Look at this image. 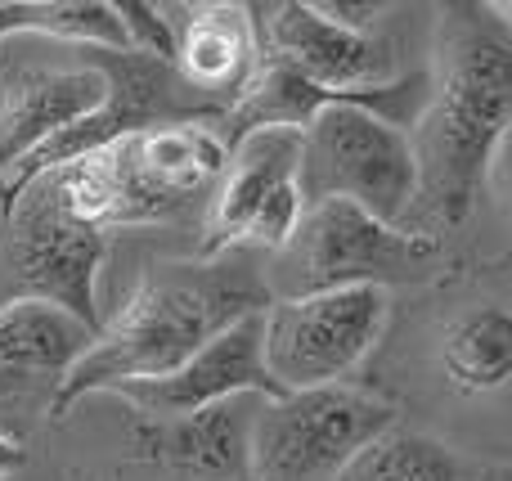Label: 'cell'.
<instances>
[{"label": "cell", "instance_id": "obj_1", "mask_svg": "<svg viewBox=\"0 0 512 481\" xmlns=\"http://www.w3.org/2000/svg\"><path fill=\"white\" fill-rule=\"evenodd\" d=\"M512 131V14L504 5H445L436 23L432 90L418 108V203L463 225Z\"/></svg>", "mask_w": 512, "mask_h": 481}, {"label": "cell", "instance_id": "obj_2", "mask_svg": "<svg viewBox=\"0 0 512 481\" xmlns=\"http://www.w3.org/2000/svg\"><path fill=\"white\" fill-rule=\"evenodd\" d=\"M270 302L274 297L261 270H248L230 257L158 266L140 279L131 302L113 320H104L95 347L63 378L59 392H50V414L63 419L72 405L95 392H117L122 383L176 374L207 342L261 315Z\"/></svg>", "mask_w": 512, "mask_h": 481}, {"label": "cell", "instance_id": "obj_3", "mask_svg": "<svg viewBox=\"0 0 512 481\" xmlns=\"http://www.w3.org/2000/svg\"><path fill=\"white\" fill-rule=\"evenodd\" d=\"M225 162L230 149L212 126L176 117L122 135L99 153H86L41 176L32 189L59 203L72 221L108 234L117 225H158L185 216L207 194H216Z\"/></svg>", "mask_w": 512, "mask_h": 481}, {"label": "cell", "instance_id": "obj_4", "mask_svg": "<svg viewBox=\"0 0 512 481\" xmlns=\"http://www.w3.org/2000/svg\"><path fill=\"white\" fill-rule=\"evenodd\" d=\"M441 252V239L432 230H400L382 225L355 203H315L306 207V221L292 234V243L270 257L265 288L270 297H310L337 293V288H387L400 279H418Z\"/></svg>", "mask_w": 512, "mask_h": 481}, {"label": "cell", "instance_id": "obj_5", "mask_svg": "<svg viewBox=\"0 0 512 481\" xmlns=\"http://www.w3.org/2000/svg\"><path fill=\"white\" fill-rule=\"evenodd\" d=\"M301 194L315 203H355L382 225L409 230L418 207V149L409 126L360 104H333L306 126Z\"/></svg>", "mask_w": 512, "mask_h": 481}, {"label": "cell", "instance_id": "obj_6", "mask_svg": "<svg viewBox=\"0 0 512 481\" xmlns=\"http://www.w3.org/2000/svg\"><path fill=\"white\" fill-rule=\"evenodd\" d=\"M396 405L351 383L261 401L252 481H342L369 446L396 432Z\"/></svg>", "mask_w": 512, "mask_h": 481}, {"label": "cell", "instance_id": "obj_7", "mask_svg": "<svg viewBox=\"0 0 512 481\" xmlns=\"http://www.w3.org/2000/svg\"><path fill=\"white\" fill-rule=\"evenodd\" d=\"M387 315V288L373 284L279 297L265 306V369L283 396L337 387L382 342Z\"/></svg>", "mask_w": 512, "mask_h": 481}, {"label": "cell", "instance_id": "obj_8", "mask_svg": "<svg viewBox=\"0 0 512 481\" xmlns=\"http://www.w3.org/2000/svg\"><path fill=\"white\" fill-rule=\"evenodd\" d=\"M256 32H261V54L310 86L328 90L337 99L364 104L373 113L400 122L387 108V99L400 95L396 86V54L382 36L373 32H346V27L328 23L310 0H279V5L256 9ZM405 126V122H400Z\"/></svg>", "mask_w": 512, "mask_h": 481}, {"label": "cell", "instance_id": "obj_9", "mask_svg": "<svg viewBox=\"0 0 512 481\" xmlns=\"http://www.w3.org/2000/svg\"><path fill=\"white\" fill-rule=\"evenodd\" d=\"M0 225H5V266L14 279V297L63 306L95 333L104 329L99 270H104L108 234L72 221L41 189H27Z\"/></svg>", "mask_w": 512, "mask_h": 481}, {"label": "cell", "instance_id": "obj_10", "mask_svg": "<svg viewBox=\"0 0 512 481\" xmlns=\"http://www.w3.org/2000/svg\"><path fill=\"white\" fill-rule=\"evenodd\" d=\"M117 401H126L144 423H171L189 419L198 410L256 396V401H279V383L265 369V311L252 320L225 329L216 342H207L194 360L167 378H149V383H122Z\"/></svg>", "mask_w": 512, "mask_h": 481}, {"label": "cell", "instance_id": "obj_11", "mask_svg": "<svg viewBox=\"0 0 512 481\" xmlns=\"http://www.w3.org/2000/svg\"><path fill=\"white\" fill-rule=\"evenodd\" d=\"M301 158H306V131L301 126H256V131L234 135L225 176L203 216V248H198V257L221 261L243 252V239H248L256 212L283 185L301 180Z\"/></svg>", "mask_w": 512, "mask_h": 481}, {"label": "cell", "instance_id": "obj_12", "mask_svg": "<svg viewBox=\"0 0 512 481\" xmlns=\"http://www.w3.org/2000/svg\"><path fill=\"white\" fill-rule=\"evenodd\" d=\"M108 99H113L108 63H77V68L18 77L0 99V180L36 149H45L54 135L95 117Z\"/></svg>", "mask_w": 512, "mask_h": 481}, {"label": "cell", "instance_id": "obj_13", "mask_svg": "<svg viewBox=\"0 0 512 481\" xmlns=\"http://www.w3.org/2000/svg\"><path fill=\"white\" fill-rule=\"evenodd\" d=\"M261 401L239 396V401L198 410L189 419L171 423H144L135 428V455L158 468H171L180 477L198 481H225V477H252V423Z\"/></svg>", "mask_w": 512, "mask_h": 481}, {"label": "cell", "instance_id": "obj_14", "mask_svg": "<svg viewBox=\"0 0 512 481\" xmlns=\"http://www.w3.org/2000/svg\"><path fill=\"white\" fill-rule=\"evenodd\" d=\"M99 333L63 306L9 297L0 306V396L50 383L54 392L81 365Z\"/></svg>", "mask_w": 512, "mask_h": 481}, {"label": "cell", "instance_id": "obj_15", "mask_svg": "<svg viewBox=\"0 0 512 481\" xmlns=\"http://www.w3.org/2000/svg\"><path fill=\"white\" fill-rule=\"evenodd\" d=\"M176 45L180 77L203 95L230 99V108L261 68V32L248 5H189L176 23Z\"/></svg>", "mask_w": 512, "mask_h": 481}, {"label": "cell", "instance_id": "obj_16", "mask_svg": "<svg viewBox=\"0 0 512 481\" xmlns=\"http://www.w3.org/2000/svg\"><path fill=\"white\" fill-rule=\"evenodd\" d=\"M441 374L454 392L490 396L512 383V311L504 306H472L454 315L441 333Z\"/></svg>", "mask_w": 512, "mask_h": 481}, {"label": "cell", "instance_id": "obj_17", "mask_svg": "<svg viewBox=\"0 0 512 481\" xmlns=\"http://www.w3.org/2000/svg\"><path fill=\"white\" fill-rule=\"evenodd\" d=\"M9 36H54L108 54H135L122 5L113 0H0V41Z\"/></svg>", "mask_w": 512, "mask_h": 481}, {"label": "cell", "instance_id": "obj_18", "mask_svg": "<svg viewBox=\"0 0 512 481\" xmlns=\"http://www.w3.org/2000/svg\"><path fill=\"white\" fill-rule=\"evenodd\" d=\"M342 481H468L445 441L427 432H391L351 464Z\"/></svg>", "mask_w": 512, "mask_h": 481}, {"label": "cell", "instance_id": "obj_19", "mask_svg": "<svg viewBox=\"0 0 512 481\" xmlns=\"http://www.w3.org/2000/svg\"><path fill=\"white\" fill-rule=\"evenodd\" d=\"M310 5L346 32H373V23L387 14V5H378V0H364V5L360 0H310Z\"/></svg>", "mask_w": 512, "mask_h": 481}, {"label": "cell", "instance_id": "obj_20", "mask_svg": "<svg viewBox=\"0 0 512 481\" xmlns=\"http://www.w3.org/2000/svg\"><path fill=\"white\" fill-rule=\"evenodd\" d=\"M490 189L499 194V203L508 207V216H512V131L504 135V144L495 149V162H490V180H486Z\"/></svg>", "mask_w": 512, "mask_h": 481}, {"label": "cell", "instance_id": "obj_21", "mask_svg": "<svg viewBox=\"0 0 512 481\" xmlns=\"http://www.w3.org/2000/svg\"><path fill=\"white\" fill-rule=\"evenodd\" d=\"M23 464H27V450L18 446V441L9 437L5 428H0V481H9L14 473H23Z\"/></svg>", "mask_w": 512, "mask_h": 481}, {"label": "cell", "instance_id": "obj_22", "mask_svg": "<svg viewBox=\"0 0 512 481\" xmlns=\"http://www.w3.org/2000/svg\"><path fill=\"white\" fill-rule=\"evenodd\" d=\"M504 9H508V14H512V5H504Z\"/></svg>", "mask_w": 512, "mask_h": 481}]
</instances>
